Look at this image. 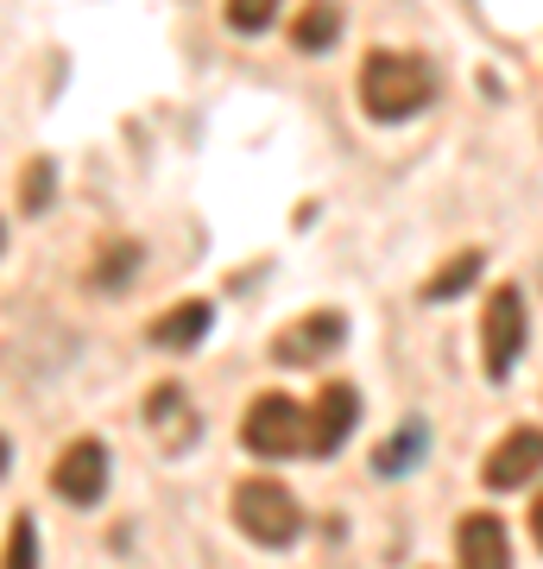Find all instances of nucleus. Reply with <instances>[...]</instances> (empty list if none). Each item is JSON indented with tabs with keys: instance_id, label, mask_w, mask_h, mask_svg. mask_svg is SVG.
Wrapping results in <instances>:
<instances>
[{
	"instance_id": "obj_10",
	"label": "nucleus",
	"mask_w": 543,
	"mask_h": 569,
	"mask_svg": "<svg viewBox=\"0 0 543 569\" xmlns=\"http://www.w3.org/2000/svg\"><path fill=\"white\" fill-rule=\"evenodd\" d=\"M209 323H215V310L202 305V298H190V305H178V310H164V317H152V348H164V355H190V348L209 336Z\"/></svg>"
},
{
	"instance_id": "obj_17",
	"label": "nucleus",
	"mask_w": 543,
	"mask_h": 569,
	"mask_svg": "<svg viewBox=\"0 0 543 569\" xmlns=\"http://www.w3.org/2000/svg\"><path fill=\"white\" fill-rule=\"evenodd\" d=\"M279 7L284 0H228V26H234V32H265Z\"/></svg>"
},
{
	"instance_id": "obj_20",
	"label": "nucleus",
	"mask_w": 543,
	"mask_h": 569,
	"mask_svg": "<svg viewBox=\"0 0 543 569\" xmlns=\"http://www.w3.org/2000/svg\"><path fill=\"white\" fill-rule=\"evenodd\" d=\"M7 462H13V449H7V437H0V475H7Z\"/></svg>"
},
{
	"instance_id": "obj_4",
	"label": "nucleus",
	"mask_w": 543,
	"mask_h": 569,
	"mask_svg": "<svg viewBox=\"0 0 543 569\" xmlns=\"http://www.w3.org/2000/svg\"><path fill=\"white\" fill-rule=\"evenodd\" d=\"M524 342H531V317H524V291L519 284H500L481 310V361H486V380H505L519 367Z\"/></svg>"
},
{
	"instance_id": "obj_2",
	"label": "nucleus",
	"mask_w": 543,
	"mask_h": 569,
	"mask_svg": "<svg viewBox=\"0 0 543 569\" xmlns=\"http://www.w3.org/2000/svg\"><path fill=\"white\" fill-rule=\"evenodd\" d=\"M234 526H241L260 550H284V545H298L303 507H298V493L284 488V481L253 475V481H241V488H234Z\"/></svg>"
},
{
	"instance_id": "obj_15",
	"label": "nucleus",
	"mask_w": 543,
	"mask_h": 569,
	"mask_svg": "<svg viewBox=\"0 0 543 569\" xmlns=\"http://www.w3.org/2000/svg\"><path fill=\"white\" fill-rule=\"evenodd\" d=\"M0 569H39V526H32V512H13V526H7V557Z\"/></svg>"
},
{
	"instance_id": "obj_11",
	"label": "nucleus",
	"mask_w": 543,
	"mask_h": 569,
	"mask_svg": "<svg viewBox=\"0 0 543 569\" xmlns=\"http://www.w3.org/2000/svg\"><path fill=\"white\" fill-rule=\"evenodd\" d=\"M481 247H462L455 260H443L430 279H423V305H455V298H467L474 291V279H481Z\"/></svg>"
},
{
	"instance_id": "obj_8",
	"label": "nucleus",
	"mask_w": 543,
	"mask_h": 569,
	"mask_svg": "<svg viewBox=\"0 0 543 569\" xmlns=\"http://www.w3.org/2000/svg\"><path fill=\"white\" fill-rule=\"evenodd\" d=\"M361 425V392L354 387H322L310 406V456H335Z\"/></svg>"
},
{
	"instance_id": "obj_6",
	"label": "nucleus",
	"mask_w": 543,
	"mask_h": 569,
	"mask_svg": "<svg viewBox=\"0 0 543 569\" xmlns=\"http://www.w3.org/2000/svg\"><path fill=\"white\" fill-rule=\"evenodd\" d=\"M342 336H348L342 310H310V317H298V323H284L279 336H272V361L279 367H310V361H322L329 348H342Z\"/></svg>"
},
{
	"instance_id": "obj_7",
	"label": "nucleus",
	"mask_w": 543,
	"mask_h": 569,
	"mask_svg": "<svg viewBox=\"0 0 543 569\" xmlns=\"http://www.w3.org/2000/svg\"><path fill=\"white\" fill-rule=\"evenodd\" d=\"M481 475H486V488H493V493H512V488H524V481H537V475H543V430L537 425L505 430L500 449L486 456Z\"/></svg>"
},
{
	"instance_id": "obj_1",
	"label": "nucleus",
	"mask_w": 543,
	"mask_h": 569,
	"mask_svg": "<svg viewBox=\"0 0 543 569\" xmlns=\"http://www.w3.org/2000/svg\"><path fill=\"white\" fill-rule=\"evenodd\" d=\"M436 102V77L423 70L418 58H404V51H373L361 63V108L366 121H411L423 108Z\"/></svg>"
},
{
	"instance_id": "obj_12",
	"label": "nucleus",
	"mask_w": 543,
	"mask_h": 569,
	"mask_svg": "<svg viewBox=\"0 0 543 569\" xmlns=\"http://www.w3.org/2000/svg\"><path fill=\"white\" fill-rule=\"evenodd\" d=\"M430 456V430L411 418V425H399L392 437H385L380 449H373V475H385V481H399V475H411V468Z\"/></svg>"
},
{
	"instance_id": "obj_13",
	"label": "nucleus",
	"mask_w": 543,
	"mask_h": 569,
	"mask_svg": "<svg viewBox=\"0 0 543 569\" xmlns=\"http://www.w3.org/2000/svg\"><path fill=\"white\" fill-rule=\"evenodd\" d=\"M335 32H342V7H335V0H316V7H303V20L291 26V44H298V51H329Z\"/></svg>"
},
{
	"instance_id": "obj_3",
	"label": "nucleus",
	"mask_w": 543,
	"mask_h": 569,
	"mask_svg": "<svg viewBox=\"0 0 543 569\" xmlns=\"http://www.w3.org/2000/svg\"><path fill=\"white\" fill-rule=\"evenodd\" d=\"M241 443L265 462H291V456H310V411L291 399V392H260L241 418Z\"/></svg>"
},
{
	"instance_id": "obj_9",
	"label": "nucleus",
	"mask_w": 543,
	"mask_h": 569,
	"mask_svg": "<svg viewBox=\"0 0 543 569\" xmlns=\"http://www.w3.org/2000/svg\"><path fill=\"white\" fill-rule=\"evenodd\" d=\"M455 563L462 569H512V538L493 512H467L455 526Z\"/></svg>"
},
{
	"instance_id": "obj_14",
	"label": "nucleus",
	"mask_w": 543,
	"mask_h": 569,
	"mask_svg": "<svg viewBox=\"0 0 543 569\" xmlns=\"http://www.w3.org/2000/svg\"><path fill=\"white\" fill-rule=\"evenodd\" d=\"M145 418H152V430H159V437H171V425H178V443H190V437H197V418H190V406H183V387H152Z\"/></svg>"
},
{
	"instance_id": "obj_21",
	"label": "nucleus",
	"mask_w": 543,
	"mask_h": 569,
	"mask_svg": "<svg viewBox=\"0 0 543 569\" xmlns=\"http://www.w3.org/2000/svg\"><path fill=\"white\" fill-rule=\"evenodd\" d=\"M0 247H7V222H0Z\"/></svg>"
},
{
	"instance_id": "obj_18",
	"label": "nucleus",
	"mask_w": 543,
	"mask_h": 569,
	"mask_svg": "<svg viewBox=\"0 0 543 569\" xmlns=\"http://www.w3.org/2000/svg\"><path fill=\"white\" fill-rule=\"evenodd\" d=\"M20 197H26V209H32V216H39V209H51V159H32V164H26Z\"/></svg>"
},
{
	"instance_id": "obj_19",
	"label": "nucleus",
	"mask_w": 543,
	"mask_h": 569,
	"mask_svg": "<svg viewBox=\"0 0 543 569\" xmlns=\"http://www.w3.org/2000/svg\"><path fill=\"white\" fill-rule=\"evenodd\" d=\"M531 538H537V550H543V500L531 507Z\"/></svg>"
},
{
	"instance_id": "obj_16",
	"label": "nucleus",
	"mask_w": 543,
	"mask_h": 569,
	"mask_svg": "<svg viewBox=\"0 0 543 569\" xmlns=\"http://www.w3.org/2000/svg\"><path fill=\"white\" fill-rule=\"evenodd\" d=\"M133 272H140V247L108 241V253H101V266H95V291H114V284H127Z\"/></svg>"
},
{
	"instance_id": "obj_5",
	"label": "nucleus",
	"mask_w": 543,
	"mask_h": 569,
	"mask_svg": "<svg viewBox=\"0 0 543 569\" xmlns=\"http://www.w3.org/2000/svg\"><path fill=\"white\" fill-rule=\"evenodd\" d=\"M51 488H58V500H70V507H101V493H108V449H101L95 437L63 443V456L51 462Z\"/></svg>"
}]
</instances>
